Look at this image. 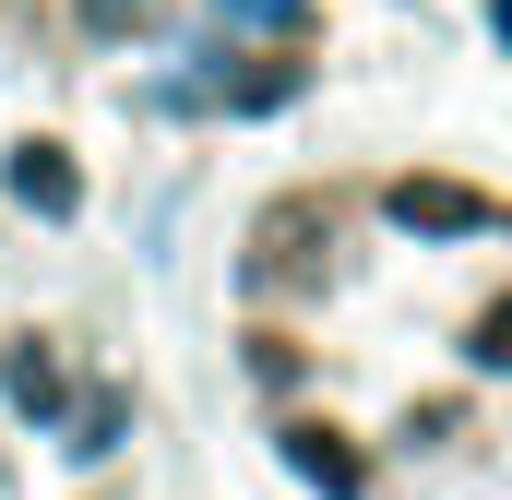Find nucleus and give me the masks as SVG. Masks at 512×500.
Returning a JSON list of instances; mask_svg holds the SVG:
<instances>
[{"label":"nucleus","instance_id":"obj_2","mask_svg":"<svg viewBox=\"0 0 512 500\" xmlns=\"http://www.w3.org/2000/svg\"><path fill=\"white\" fill-rule=\"evenodd\" d=\"M286 465H298L322 500H358V465H346V441H334V429H286Z\"/></svg>","mask_w":512,"mask_h":500},{"label":"nucleus","instance_id":"obj_3","mask_svg":"<svg viewBox=\"0 0 512 500\" xmlns=\"http://www.w3.org/2000/svg\"><path fill=\"white\" fill-rule=\"evenodd\" d=\"M0 381H12V405H24V417H60V370H48L36 346H12V358H0Z\"/></svg>","mask_w":512,"mask_h":500},{"label":"nucleus","instance_id":"obj_9","mask_svg":"<svg viewBox=\"0 0 512 500\" xmlns=\"http://www.w3.org/2000/svg\"><path fill=\"white\" fill-rule=\"evenodd\" d=\"M489 24H501V48H512V0H489Z\"/></svg>","mask_w":512,"mask_h":500},{"label":"nucleus","instance_id":"obj_6","mask_svg":"<svg viewBox=\"0 0 512 500\" xmlns=\"http://www.w3.org/2000/svg\"><path fill=\"white\" fill-rule=\"evenodd\" d=\"M227 96H239V108H286V96H298V72H286V60H262V72H239Z\"/></svg>","mask_w":512,"mask_h":500},{"label":"nucleus","instance_id":"obj_1","mask_svg":"<svg viewBox=\"0 0 512 500\" xmlns=\"http://www.w3.org/2000/svg\"><path fill=\"white\" fill-rule=\"evenodd\" d=\"M393 227H417V239H465V227H489V203L453 191V179H393Z\"/></svg>","mask_w":512,"mask_h":500},{"label":"nucleus","instance_id":"obj_4","mask_svg":"<svg viewBox=\"0 0 512 500\" xmlns=\"http://www.w3.org/2000/svg\"><path fill=\"white\" fill-rule=\"evenodd\" d=\"M12 191H24L36 215H72V167H60V155H12Z\"/></svg>","mask_w":512,"mask_h":500},{"label":"nucleus","instance_id":"obj_7","mask_svg":"<svg viewBox=\"0 0 512 500\" xmlns=\"http://www.w3.org/2000/svg\"><path fill=\"white\" fill-rule=\"evenodd\" d=\"M477 358H489V370H512V298L489 310V322H477Z\"/></svg>","mask_w":512,"mask_h":500},{"label":"nucleus","instance_id":"obj_8","mask_svg":"<svg viewBox=\"0 0 512 500\" xmlns=\"http://www.w3.org/2000/svg\"><path fill=\"white\" fill-rule=\"evenodd\" d=\"M227 12H239V24H274V36L298 24V0H227Z\"/></svg>","mask_w":512,"mask_h":500},{"label":"nucleus","instance_id":"obj_5","mask_svg":"<svg viewBox=\"0 0 512 500\" xmlns=\"http://www.w3.org/2000/svg\"><path fill=\"white\" fill-rule=\"evenodd\" d=\"M167 0H84V36H143Z\"/></svg>","mask_w":512,"mask_h":500}]
</instances>
